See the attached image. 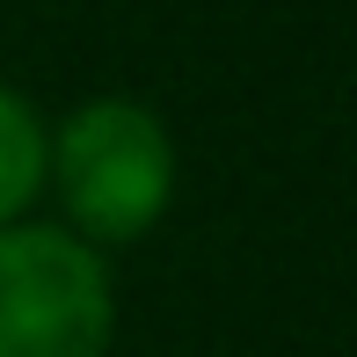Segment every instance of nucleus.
<instances>
[{"label":"nucleus","instance_id":"1","mask_svg":"<svg viewBox=\"0 0 357 357\" xmlns=\"http://www.w3.org/2000/svg\"><path fill=\"white\" fill-rule=\"evenodd\" d=\"M44 183L66 204L73 241L102 248H132L160 226L175 197V146L168 124L132 95H88L44 146Z\"/></svg>","mask_w":357,"mask_h":357},{"label":"nucleus","instance_id":"2","mask_svg":"<svg viewBox=\"0 0 357 357\" xmlns=\"http://www.w3.org/2000/svg\"><path fill=\"white\" fill-rule=\"evenodd\" d=\"M109 270L66 226H0V357H109Z\"/></svg>","mask_w":357,"mask_h":357},{"label":"nucleus","instance_id":"3","mask_svg":"<svg viewBox=\"0 0 357 357\" xmlns=\"http://www.w3.org/2000/svg\"><path fill=\"white\" fill-rule=\"evenodd\" d=\"M44 146H52V132H44L37 102L0 88V226H22L29 197L44 190Z\"/></svg>","mask_w":357,"mask_h":357}]
</instances>
